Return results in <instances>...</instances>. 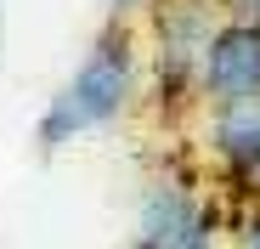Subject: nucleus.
I'll list each match as a JSON object with an SVG mask.
<instances>
[{
	"label": "nucleus",
	"mask_w": 260,
	"mask_h": 249,
	"mask_svg": "<svg viewBox=\"0 0 260 249\" xmlns=\"http://www.w3.org/2000/svg\"><path fill=\"white\" fill-rule=\"evenodd\" d=\"M142 91V40L136 23H108L91 51L79 57V68L57 85V97L40 113V153H62L68 142H79L85 131H102V124L124 119L130 102Z\"/></svg>",
	"instance_id": "nucleus-1"
},
{
	"label": "nucleus",
	"mask_w": 260,
	"mask_h": 249,
	"mask_svg": "<svg viewBox=\"0 0 260 249\" xmlns=\"http://www.w3.org/2000/svg\"><path fill=\"white\" fill-rule=\"evenodd\" d=\"M226 23L221 0H153L147 6V68H153V102L187 108L198 102V74L215 28Z\"/></svg>",
	"instance_id": "nucleus-2"
},
{
	"label": "nucleus",
	"mask_w": 260,
	"mask_h": 249,
	"mask_svg": "<svg viewBox=\"0 0 260 249\" xmlns=\"http://www.w3.org/2000/svg\"><path fill=\"white\" fill-rule=\"evenodd\" d=\"M136 238L147 249H215L221 238V210L176 170H164L142 187L136 204Z\"/></svg>",
	"instance_id": "nucleus-3"
},
{
	"label": "nucleus",
	"mask_w": 260,
	"mask_h": 249,
	"mask_svg": "<svg viewBox=\"0 0 260 249\" xmlns=\"http://www.w3.org/2000/svg\"><path fill=\"white\" fill-rule=\"evenodd\" d=\"M198 102L204 113L260 102V23L226 17L215 28L209 51H204V74H198Z\"/></svg>",
	"instance_id": "nucleus-4"
},
{
	"label": "nucleus",
	"mask_w": 260,
	"mask_h": 249,
	"mask_svg": "<svg viewBox=\"0 0 260 249\" xmlns=\"http://www.w3.org/2000/svg\"><path fill=\"white\" fill-rule=\"evenodd\" d=\"M209 159L238 198H260V102L243 108H209Z\"/></svg>",
	"instance_id": "nucleus-5"
},
{
	"label": "nucleus",
	"mask_w": 260,
	"mask_h": 249,
	"mask_svg": "<svg viewBox=\"0 0 260 249\" xmlns=\"http://www.w3.org/2000/svg\"><path fill=\"white\" fill-rule=\"evenodd\" d=\"M153 6V0H102V12H108V23H136L142 12Z\"/></svg>",
	"instance_id": "nucleus-6"
},
{
	"label": "nucleus",
	"mask_w": 260,
	"mask_h": 249,
	"mask_svg": "<svg viewBox=\"0 0 260 249\" xmlns=\"http://www.w3.org/2000/svg\"><path fill=\"white\" fill-rule=\"evenodd\" d=\"M238 249H260V210H249L238 221Z\"/></svg>",
	"instance_id": "nucleus-7"
},
{
	"label": "nucleus",
	"mask_w": 260,
	"mask_h": 249,
	"mask_svg": "<svg viewBox=\"0 0 260 249\" xmlns=\"http://www.w3.org/2000/svg\"><path fill=\"white\" fill-rule=\"evenodd\" d=\"M226 6V17H249V23H260V0H221Z\"/></svg>",
	"instance_id": "nucleus-8"
},
{
	"label": "nucleus",
	"mask_w": 260,
	"mask_h": 249,
	"mask_svg": "<svg viewBox=\"0 0 260 249\" xmlns=\"http://www.w3.org/2000/svg\"><path fill=\"white\" fill-rule=\"evenodd\" d=\"M130 249H147V243H142V238H136V243H130Z\"/></svg>",
	"instance_id": "nucleus-9"
}]
</instances>
